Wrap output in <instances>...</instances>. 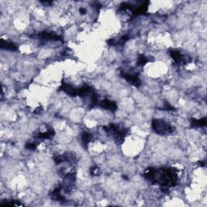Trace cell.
<instances>
[{
  "instance_id": "2",
  "label": "cell",
  "mask_w": 207,
  "mask_h": 207,
  "mask_svg": "<svg viewBox=\"0 0 207 207\" xmlns=\"http://www.w3.org/2000/svg\"><path fill=\"white\" fill-rule=\"evenodd\" d=\"M100 105L103 107V108H104V109H111V110H114V109L117 108L116 104L113 103V102H112V101L110 100H105L102 101L100 104Z\"/></svg>"
},
{
  "instance_id": "1",
  "label": "cell",
  "mask_w": 207,
  "mask_h": 207,
  "mask_svg": "<svg viewBox=\"0 0 207 207\" xmlns=\"http://www.w3.org/2000/svg\"><path fill=\"white\" fill-rule=\"evenodd\" d=\"M153 128L155 130V132L160 134H164V133H169L172 131L171 126L168 123L161 120H155L153 122Z\"/></svg>"
},
{
  "instance_id": "3",
  "label": "cell",
  "mask_w": 207,
  "mask_h": 207,
  "mask_svg": "<svg viewBox=\"0 0 207 207\" xmlns=\"http://www.w3.org/2000/svg\"><path fill=\"white\" fill-rule=\"evenodd\" d=\"M1 47L3 49H8V50H12V51H14L15 49H17V47L15 46V44L12 42H7L3 41V40L1 41Z\"/></svg>"
}]
</instances>
